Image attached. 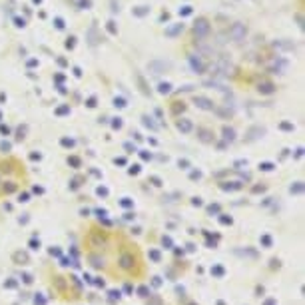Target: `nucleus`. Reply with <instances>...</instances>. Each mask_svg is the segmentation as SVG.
I'll return each mask as SVG.
<instances>
[{"label":"nucleus","instance_id":"1","mask_svg":"<svg viewBox=\"0 0 305 305\" xmlns=\"http://www.w3.org/2000/svg\"><path fill=\"white\" fill-rule=\"evenodd\" d=\"M134 265H136L134 253H128V251H124V253L120 255V267H122V269H126V271H130V269H134Z\"/></svg>","mask_w":305,"mask_h":305},{"label":"nucleus","instance_id":"2","mask_svg":"<svg viewBox=\"0 0 305 305\" xmlns=\"http://www.w3.org/2000/svg\"><path fill=\"white\" fill-rule=\"evenodd\" d=\"M212 275L219 279V277H223V275H226V269H223L221 265H214V267H212Z\"/></svg>","mask_w":305,"mask_h":305},{"label":"nucleus","instance_id":"3","mask_svg":"<svg viewBox=\"0 0 305 305\" xmlns=\"http://www.w3.org/2000/svg\"><path fill=\"white\" fill-rule=\"evenodd\" d=\"M90 261L94 267H102L104 265V257H100V255H90Z\"/></svg>","mask_w":305,"mask_h":305},{"label":"nucleus","instance_id":"4","mask_svg":"<svg viewBox=\"0 0 305 305\" xmlns=\"http://www.w3.org/2000/svg\"><path fill=\"white\" fill-rule=\"evenodd\" d=\"M138 295H140V297H148V295H150V287H148V285H140V287H138Z\"/></svg>","mask_w":305,"mask_h":305},{"label":"nucleus","instance_id":"5","mask_svg":"<svg viewBox=\"0 0 305 305\" xmlns=\"http://www.w3.org/2000/svg\"><path fill=\"white\" fill-rule=\"evenodd\" d=\"M108 297H110V301H116V299L122 297V293H120L118 289H110V291H108Z\"/></svg>","mask_w":305,"mask_h":305},{"label":"nucleus","instance_id":"6","mask_svg":"<svg viewBox=\"0 0 305 305\" xmlns=\"http://www.w3.org/2000/svg\"><path fill=\"white\" fill-rule=\"evenodd\" d=\"M34 305H46V297L42 293H36L34 295Z\"/></svg>","mask_w":305,"mask_h":305},{"label":"nucleus","instance_id":"7","mask_svg":"<svg viewBox=\"0 0 305 305\" xmlns=\"http://www.w3.org/2000/svg\"><path fill=\"white\" fill-rule=\"evenodd\" d=\"M4 287H6V289H16V287H18V281H16V279H6V281H4Z\"/></svg>","mask_w":305,"mask_h":305},{"label":"nucleus","instance_id":"8","mask_svg":"<svg viewBox=\"0 0 305 305\" xmlns=\"http://www.w3.org/2000/svg\"><path fill=\"white\" fill-rule=\"evenodd\" d=\"M150 259H152V261H156V263H158V261L162 259V255H160V251H156V249H152V251H150Z\"/></svg>","mask_w":305,"mask_h":305},{"label":"nucleus","instance_id":"9","mask_svg":"<svg viewBox=\"0 0 305 305\" xmlns=\"http://www.w3.org/2000/svg\"><path fill=\"white\" fill-rule=\"evenodd\" d=\"M22 281L26 283V285H30L34 279H32V275H30V273H22Z\"/></svg>","mask_w":305,"mask_h":305},{"label":"nucleus","instance_id":"10","mask_svg":"<svg viewBox=\"0 0 305 305\" xmlns=\"http://www.w3.org/2000/svg\"><path fill=\"white\" fill-rule=\"evenodd\" d=\"M56 287H58V289H64V287H66V281H64V277H56Z\"/></svg>","mask_w":305,"mask_h":305},{"label":"nucleus","instance_id":"11","mask_svg":"<svg viewBox=\"0 0 305 305\" xmlns=\"http://www.w3.org/2000/svg\"><path fill=\"white\" fill-rule=\"evenodd\" d=\"M92 283H94V285H96V287H104V285H106V283H104V279H102V277H94V279H92Z\"/></svg>","mask_w":305,"mask_h":305},{"label":"nucleus","instance_id":"12","mask_svg":"<svg viewBox=\"0 0 305 305\" xmlns=\"http://www.w3.org/2000/svg\"><path fill=\"white\" fill-rule=\"evenodd\" d=\"M26 259H28V257H26L24 253H16V255H14V261H18V263H22V261H26Z\"/></svg>","mask_w":305,"mask_h":305},{"label":"nucleus","instance_id":"13","mask_svg":"<svg viewBox=\"0 0 305 305\" xmlns=\"http://www.w3.org/2000/svg\"><path fill=\"white\" fill-rule=\"evenodd\" d=\"M261 243H263L265 247H269V245H271V237L269 235H263V237H261Z\"/></svg>","mask_w":305,"mask_h":305},{"label":"nucleus","instance_id":"14","mask_svg":"<svg viewBox=\"0 0 305 305\" xmlns=\"http://www.w3.org/2000/svg\"><path fill=\"white\" fill-rule=\"evenodd\" d=\"M263 305H277V299L275 297H267L265 301H263Z\"/></svg>","mask_w":305,"mask_h":305},{"label":"nucleus","instance_id":"15","mask_svg":"<svg viewBox=\"0 0 305 305\" xmlns=\"http://www.w3.org/2000/svg\"><path fill=\"white\" fill-rule=\"evenodd\" d=\"M132 291H134V287H132L130 283H126V285H124V293H128V295H130Z\"/></svg>","mask_w":305,"mask_h":305},{"label":"nucleus","instance_id":"16","mask_svg":"<svg viewBox=\"0 0 305 305\" xmlns=\"http://www.w3.org/2000/svg\"><path fill=\"white\" fill-rule=\"evenodd\" d=\"M152 285H154V287H160V285H162V279H160V277H154V279H152Z\"/></svg>","mask_w":305,"mask_h":305},{"label":"nucleus","instance_id":"17","mask_svg":"<svg viewBox=\"0 0 305 305\" xmlns=\"http://www.w3.org/2000/svg\"><path fill=\"white\" fill-rule=\"evenodd\" d=\"M30 247H32V249H38V247H40V241L32 239V241H30Z\"/></svg>","mask_w":305,"mask_h":305},{"label":"nucleus","instance_id":"18","mask_svg":"<svg viewBox=\"0 0 305 305\" xmlns=\"http://www.w3.org/2000/svg\"><path fill=\"white\" fill-rule=\"evenodd\" d=\"M70 279H72V283H74V285H76L78 289L82 287V283H80V279H78V277H70Z\"/></svg>","mask_w":305,"mask_h":305},{"label":"nucleus","instance_id":"19","mask_svg":"<svg viewBox=\"0 0 305 305\" xmlns=\"http://www.w3.org/2000/svg\"><path fill=\"white\" fill-rule=\"evenodd\" d=\"M263 291H265V289H263V287H259V285L255 287V295H257V297H261V295H263Z\"/></svg>","mask_w":305,"mask_h":305},{"label":"nucleus","instance_id":"20","mask_svg":"<svg viewBox=\"0 0 305 305\" xmlns=\"http://www.w3.org/2000/svg\"><path fill=\"white\" fill-rule=\"evenodd\" d=\"M164 245H166V247L171 245V239H169V237H164Z\"/></svg>","mask_w":305,"mask_h":305},{"label":"nucleus","instance_id":"21","mask_svg":"<svg viewBox=\"0 0 305 305\" xmlns=\"http://www.w3.org/2000/svg\"><path fill=\"white\" fill-rule=\"evenodd\" d=\"M50 253H52V255H60V249H56V247H52V249H50Z\"/></svg>","mask_w":305,"mask_h":305},{"label":"nucleus","instance_id":"22","mask_svg":"<svg viewBox=\"0 0 305 305\" xmlns=\"http://www.w3.org/2000/svg\"><path fill=\"white\" fill-rule=\"evenodd\" d=\"M84 281H86V283H92V277L88 275V273H84Z\"/></svg>","mask_w":305,"mask_h":305},{"label":"nucleus","instance_id":"23","mask_svg":"<svg viewBox=\"0 0 305 305\" xmlns=\"http://www.w3.org/2000/svg\"><path fill=\"white\" fill-rule=\"evenodd\" d=\"M271 267H279V261H277V259H271Z\"/></svg>","mask_w":305,"mask_h":305},{"label":"nucleus","instance_id":"24","mask_svg":"<svg viewBox=\"0 0 305 305\" xmlns=\"http://www.w3.org/2000/svg\"><path fill=\"white\" fill-rule=\"evenodd\" d=\"M221 223H226L227 226V223H231V219H229V217H221Z\"/></svg>","mask_w":305,"mask_h":305},{"label":"nucleus","instance_id":"25","mask_svg":"<svg viewBox=\"0 0 305 305\" xmlns=\"http://www.w3.org/2000/svg\"><path fill=\"white\" fill-rule=\"evenodd\" d=\"M217 305H226V301H217Z\"/></svg>","mask_w":305,"mask_h":305},{"label":"nucleus","instance_id":"26","mask_svg":"<svg viewBox=\"0 0 305 305\" xmlns=\"http://www.w3.org/2000/svg\"><path fill=\"white\" fill-rule=\"evenodd\" d=\"M188 305H195V303H188Z\"/></svg>","mask_w":305,"mask_h":305}]
</instances>
